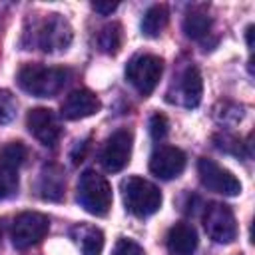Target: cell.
<instances>
[{"instance_id": "cell-3", "label": "cell", "mask_w": 255, "mask_h": 255, "mask_svg": "<svg viewBox=\"0 0 255 255\" xmlns=\"http://www.w3.org/2000/svg\"><path fill=\"white\" fill-rule=\"evenodd\" d=\"M78 203L88 213L104 217L112 207V185L98 171L86 169L78 181Z\"/></svg>"}, {"instance_id": "cell-13", "label": "cell", "mask_w": 255, "mask_h": 255, "mask_svg": "<svg viewBox=\"0 0 255 255\" xmlns=\"http://www.w3.org/2000/svg\"><path fill=\"white\" fill-rule=\"evenodd\" d=\"M165 247L171 255H191L197 249V231L189 223H175L169 227L165 237Z\"/></svg>"}, {"instance_id": "cell-24", "label": "cell", "mask_w": 255, "mask_h": 255, "mask_svg": "<svg viewBox=\"0 0 255 255\" xmlns=\"http://www.w3.org/2000/svg\"><path fill=\"white\" fill-rule=\"evenodd\" d=\"M149 133L153 139H161L167 133V120L163 114H153L149 118Z\"/></svg>"}, {"instance_id": "cell-1", "label": "cell", "mask_w": 255, "mask_h": 255, "mask_svg": "<svg viewBox=\"0 0 255 255\" xmlns=\"http://www.w3.org/2000/svg\"><path fill=\"white\" fill-rule=\"evenodd\" d=\"M68 76H70V72L66 68L26 64L18 72V86L30 96L52 98L66 86Z\"/></svg>"}, {"instance_id": "cell-18", "label": "cell", "mask_w": 255, "mask_h": 255, "mask_svg": "<svg viewBox=\"0 0 255 255\" xmlns=\"http://www.w3.org/2000/svg\"><path fill=\"white\" fill-rule=\"evenodd\" d=\"M211 30V18L201 10H191L183 20V32L191 40H201Z\"/></svg>"}, {"instance_id": "cell-10", "label": "cell", "mask_w": 255, "mask_h": 255, "mask_svg": "<svg viewBox=\"0 0 255 255\" xmlns=\"http://www.w3.org/2000/svg\"><path fill=\"white\" fill-rule=\"evenodd\" d=\"M26 126H28V131L46 147L56 145L58 139H60V133H62L58 118L48 108H34V110H30L28 118H26Z\"/></svg>"}, {"instance_id": "cell-16", "label": "cell", "mask_w": 255, "mask_h": 255, "mask_svg": "<svg viewBox=\"0 0 255 255\" xmlns=\"http://www.w3.org/2000/svg\"><path fill=\"white\" fill-rule=\"evenodd\" d=\"M76 241L82 249V255H102L104 249V233L92 225H80L74 229Z\"/></svg>"}, {"instance_id": "cell-25", "label": "cell", "mask_w": 255, "mask_h": 255, "mask_svg": "<svg viewBox=\"0 0 255 255\" xmlns=\"http://www.w3.org/2000/svg\"><path fill=\"white\" fill-rule=\"evenodd\" d=\"M92 8H94L96 12H100L102 16H108V14H112V12L118 8V4H116V2H94Z\"/></svg>"}, {"instance_id": "cell-12", "label": "cell", "mask_w": 255, "mask_h": 255, "mask_svg": "<svg viewBox=\"0 0 255 255\" xmlns=\"http://www.w3.org/2000/svg\"><path fill=\"white\" fill-rule=\"evenodd\" d=\"M100 108H102L100 98L94 92L80 88V90L70 92L64 98V102L60 106V114L66 120H82V118L94 116L96 112H100Z\"/></svg>"}, {"instance_id": "cell-21", "label": "cell", "mask_w": 255, "mask_h": 255, "mask_svg": "<svg viewBox=\"0 0 255 255\" xmlns=\"http://www.w3.org/2000/svg\"><path fill=\"white\" fill-rule=\"evenodd\" d=\"M18 189V171L0 167V201L10 197Z\"/></svg>"}, {"instance_id": "cell-26", "label": "cell", "mask_w": 255, "mask_h": 255, "mask_svg": "<svg viewBox=\"0 0 255 255\" xmlns=\"http://www.w3.org/2000/svg\"><path fill=\"white\" fill-rule=\"evenodd\" d=\"M251 34H253V26H247V46H249V48H251V44H253V42H251Z\"/></svg>"}, {"instance_id": "cell-23", "label": "cell", "mask_w": 255, "mask_h": 255, "mask_svg": "<svg viewBox=\"0 0 255 255\" xmlns=\"http://www.w3.org/2000/svg\"><path fill=\"white\" fill-rule=\"evenodd\" d=\"M112 255H145V251H143V247H141L139 243H135L133 239L122 237V239H118V243L114 245Z\"/></svg>"}, {"instance_id": "cell-17", "label": "cell", "mask_w": 255, "mask_h": 255, "mask_svg": "<svg viewBox=\"0 0 255 255\" xmlns=\"http://www.w3.org/2000/svg\"><path fill=\"white\" fill-rule=\"evenodd\" d=\"M167 20H169L167 8L163 4H153L145 10V14L141 18V32L149 38H155L167 26Z\"/></svg>"}, {"instance_id": "cell-4", "label": "cell", "mask_w": 255, "mask_h": 255, "mask_svg": "<svg viewBox=\"0 0 255 255\" xmlns=\"http://www.w3.org/2000/svg\"><path fill=\"white\" fill-rule=\"evenodd\" d=\"M72 42V26L60 14H48L34 26V44L42 52H62Z\"/></svg>"}, {"instance_id": "cell-5", "label": "cell", "mask_w": 255, "mask_h": 255, "mask_svg": "<svg viewBox=\"0 0 255 255\" xmlns=\"http://www.w3.org/2000/svg\"><path fill=\"white\" fill-rule=\"evenodd\" d=\"M161 74H163V60L159 56H153V54L133 56L126 66L128 82L141 96H149L155 90V86L159 84Z\"/></svg>"}, {"instance_id": "cell-2", "label": "cell", "mask_w": 255, "mask_h": 255, "mask_svg": "<svg viewBox=\"0 0 255 255\" xmlns=\"http://www.w3.org/2000/svg\"><path fill=\"white\" fill-rule=\"evenodd\" d=\"M122 193H124L126 209L139 219L153 215L161 207V191L143 177L133 175V177L124 179Z\"/></svg>"}, {"instance_id": "cell-15", "label": "cell", "mask_w": 255, "mask_h": 255, "mask_svg": "<svg viewBox=\"0 0 255 255\" xmlns=\"http://www.w3.org/2000/svg\"><path fill=\"white\" fill-rule=\"evenodd\" d=\"M64 187H66L64 171L58 165H46L42 169V175H40V193H42V197L50 199V201H58L64 195Z\"/></svg>"}, {"instance_id": "cell-19", "label": "cell", "mask_w": 255, "mask_h": 255, "mask_svg": "<svg viewBox=\"0 0 255 255\" xmlns=\"http://www.w3.org/2000/svg\"><path fill=\"white\" fill-rule=\"evenodd\" d=\"M26 159V147L20 141H10L0 149V167L18 171Z\"/></svg>"}, {"instance_id": "cell-7", "label": "cell", "mask_w": 255, "mask_h": 255, "mask_svg": "<svg viewBox=\"0 0 255 255\" xmlns=\"http://www.w3.org/2000/svg\"><path fill=\"white\" fill-rule=\"evenodd\" d=\"M50 229V219L38 211H24L12 223V243L16 249H28L40 243Z\"/></svg>"}, {"instance_id": "cell-22", "label": "cell", "mask_w": 255, "mask_h": 255, "mask_svg": "<svg viewBox=\"0 0 255 255\" xmlns=\"http://www.w3.org/2000/svg\"><path fill=\"white\" fill-rule=\"evenodd\" d=\"M14 116H16V100L12 98L10 92L0 90V126L12 122Z\"/></svg>"}, {"instance_id": "cell-11", "label": "cell", "mask_w": 255, "mask_h": 255, "mask_svg": "<svg viewBox=\"0 0 255 255\" xmlns=\"http://www.w3.org/2000/svg\"><path fill=\"white\" fill-rule=\"evenodd\" d=\"M185 169V153L173 145H159L149 157V171L159 179H173Z\"/></svg>"}, {"instance_id": "cell-20", "label": "cell", "mask_w": 255, "mask_h": 255, "mask_svg": "<svg viewBox=\"0 0 255 255\" xmlns=\"http://www.w3.org/2000/svg\"><path fill=\"white\" fill-rule=\"evenodd\" d=\"M98 46L106 54H118V50L122 46V26L118 22L104 26L98 36Z\"/></svg>"}, {"instance_id": "cell-6", "label": "cell", "mask_w": 255, "mask_h": 255, "mask_svg": "<svg viewBox=\"0 0 255 255\" xmlns=\"http://www.w3.org/2000/svg\"><path fill=\"white\" fill-rule=\"evenodd\" d=\"M203 227L209 239L215 243H231L237 237V221L229 205L213 201L205 207L203 213Z\"/></svg>"}, {"instance_id": "cell-8", "label": "cell", "mask_w": 255, "mask_h": 255, "mask_svg": "<svg viewBox=\"0 0 255 255\" xmlns=\"http://www.w3.org/2000/svg\"><path fill=\"white\" fill-rule=\"evenodd\" d=\"M197 173H199L201 185L207 187L209 191H215V193H221V195H237L241 191L239 179L229 169L215 163L213 159L201 157L197 161Z\"/></svg>"}, {"instance_id": "cell-27", "label": "cell", "mask_w": 255, "mask_h": 255, "mask_svg": "<svg viewBox=\"0 0 255 255\" xmlns=\"http://www.w3.org/2000/svg\"><path fill=\"white\" fill-rule=\"evenodd\" d=\"M0 239H2V229H0Z\"/></svg>"}, {"instance_id": "cell-14", "label": "cell", "mask_w": 255, "mask_h": 255, "mask_svg": "<svg viewBox=\"0 0 255 255\" xmlns=\"http://www.w3.org/2000/svg\"><path fill=\"white\" fill-rule=\"evenodd\" d=\"M203 96V80L195 66H187L179 78L177 98L185 108H197Z\"/></svg>"}, {"instance_id": "cell-9", "label": "cell", "mask_w": 255, "mask_h": 255, "mask_svg": "<svg viewBox=\"0 0 255 255\" xmlns=\"http://www.w3.org/2000/svg\"><path fill=\"white\" fill-rule=\"evenodd\" d=\"M131 141H133V137H131V131H128V129H116L106 139L102 153H100V161H102L106 171L118 173L129 163Z\"/></svg>"}]
</instances>
